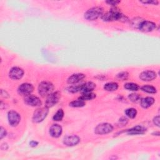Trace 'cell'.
<instances>
[{"instance_id":"cell-1","label":"cell","mask_w":160,"mask_h":160,"mask_svg":"<svg viewBox=\"0 0 160 160\" xmlns=\"http://www.w3.org/2000/svg\"><path fill=\"white\" fill-rule=\"evenodd\" d=\"M124 16L119 11V9L117 8H112L110 9L108 12L102 14L101 16L102 19L105 21H118L122 19Z\"/></svg>"},{"instance_id":"cell-2","label":"cell","mask_w":160,"mask_h":160,"mask_svg":"<svg viewBox=\"0 0 160 160\" xmlns=\"http://www.w3.org/2000/svg\"><path fill=\"white\" fill-rule=\"evenodd\" d=\"M103 9L101 7H94L88 9L84 14V18L89 21H94L102 16Z\"/></svg>"},{"instance_id":"cell-3","label":"cell","mask_w":160,"mask_h":160,"mask_svg":"<svg viewBox=\"0 0 160 160\" xmlns=\"http://www.w3.org/2000/svg\"><path fill=\"white\" fill-rule=\"evenodd\" d=\"M54 89V86L52 84L48 81H42L41 82L38 88L39 93L42 97L49 96L52 93Z\"/></svg>"},{"instance_id":"cell-4","label":"cell","mask_w":160,"mask_h":160,"mask_svg":"<svg viewBox=\"0 0 160 160\" xmlns=\"http://www.w3.org/2000/svg\"><path fill=\"white\" fill-rule=\"evenodd\" d=\"M48 113V108L46 106L44 108L37 109L33 114V116H32L33 121L35 122H40L42 121L47 116Z\"/></svg>"},{"instance_id":"cell-5","label":"cell","mask_w":160,"mask_h":160,"mask_svg":"<svg viewBox=\"0 0 160 160\" xmlns=\"http://www.w3.org/2000/svg\"><path fill=\"white\" fill-rule=\"evenodd\" d=\"M60 96H61V94L58 91L55 92H52L49 96H48V98L45 102V106L47 107L48 108L52 107L59 101Z\"/></svg>"},{"instance_id":"cell-6","label":"cell","mask_w":160,"mask_h":160,"mask_svg":"<svg viewBox=\"0 0 160 160\" xmlns=\"http://www.w3.org/2000/svg\"><path fill=\"white\" fill-rule=\"evenodd\" d=\"M112 130L113 127L111 124L102 123L96 127L94 132L97 134H105L111 132Z\"/></svg>"},{"instance_id":"cell-7","label":"cell","mask_w":160,"mask_h":160,"mask_svg":"<svg viewBox=\"0 0 160 160\" xmlns=\"http://www.w3.org/2000/svg\"><path fill=\"white\" fill-rule=\"evenodd\" d=\"M8 118L9 124L11 126H16L21 120L20 115L14 111H10L8 114Z\"/></svg>"},{"instance_id":"cell-8","label":"cell","mask_w":160,"mask_h":160,"mask_svg":"<svg viewBox=\"0 0 160 160\" xmlns=\"http://www.w3.org/2000/svg\"><path fill=\"white\" fill-rule=\"evenodd\" d=\"M156 27V25L154 22L151 21H143L139 24V29L140 31L142 32H151L154 29H155Z\"/></svg>"},{"instance_id":"cell-9","label":"cell","mask_w":160,"mask_h":160,"mask_svg":"<svg viewBox=\"0 0 160 160\" xmlns=\"http://www.w3.org/2000/svg\"><path fill=\"white\" fill-rule=\"evenodd\" d=\"M24 102L31 106H39L41 105V101L39 98L30 94L25 98Z\"/></svg>"},{"instance_id":"cell-10","label":"cell","mask_w":160,"mask_h":160,"mask_svg":"<svg viewBox=\"0 0 160 160\" xmlns=\"http://www.w3.org/2000/svg\"><path fill=\"white\" fill-rule=\"evenodd\" d=\"M34 88L32 84L29 83H23L18 88V92L22 95H29L33 91Z\"/></svg>"},{"instance_id":"cell-11","label":"cell","mask_w":160,"mask_h":160,"mask_svg":"<svg viewBox=\"0 0 160 160\" xmlns=\"http://www.w3.org/2000/svg\"><path fill=\"white\" fill-rule=\"evenodd\" d=\"M9 77L13 79H19L24 74L23 70L18 67H13L9 71Z\"/></svg>"},{"instance_id":"cell-12","label":"cell","mask_w":160,"mask_h":160,"mask_svg":"<svg viewBox=\"0 0 160 160\" xmlns=\"http://www.w3.org/2000/svg\"><path fill=\"white\" fill-rule=\"evenodd\" d=\"M139 78L142 81H152L156 78V73L153 71H150V70L144 71L140 74Z\"/></svg>"},{"instance_id":"cell-13","label":"cell","mask_w":160,"mask_h":160,"mask_svg":"<svg viewBox=\"0 0 160 160\" xmlns=\"http://www.w3.org/2000/svg\"><path fill=\"white\" fill-rule=\"evenodd\" d=\"M79 141H80V139L78 136L76 135H71V136H68L65 137L63 140V142L66 146H72L78 144Z\"/></svg>"},{"instance_id":"cell-14","label":"cell","mask_w":160,"mask_h":160,"mask_svg":"<svg viewBox=\"0 0 160 160\" xmlns=\"http://www.w3.org/2000/svg\"><path fill=\"white\" fill-rule=\"evenodd\" d=\"M62 133V128L58 124H53L49 128V134L54 138H58Z\"/></svg>"},{"instance_id":"cell-15","label":"cell","mask_w":160,"mask_h":160,"mask_svg":"<svg viewBox=\"0 0 160 160\" xmlns=\"http://www.w3.org/2000/svg\"><path fill=\"white\" fill-rule=\"evenodd\" d=\"M85 78V75L82 73H76L72 74L68 79V82L69 84H75L82 81Z\"/></svg>"},{"instance_id":"cell-16","label":"cell","mask_w":160,"mask_h":160,"mask_svg":"<svg viewBox=\"0 0 160 160\" xmlns=\"http://www.w3.org/2000/svg\"><path fill=\"white\" fill-rule=\"evenodd\" d=\"M96 87V84L92 82H87L84 84H81V91L83 93L91 92Z\"/></svg>"},{"instance_id":"cell-17","label":"cell","mask_w":160,"mask_h":160,"mask_svg":"<svg viewBox=\"0 0 160 160\" xmlns=\"http://www.w3.org/2000/svg\"><path fill=\"white\" fill-rule=\"evenodd\" d=\"M146 131V129L141 126H136L128 130L129 134H143Z\"/></svg>"},{"instance_id":"cell-18","label":"cell","mask_w":160,"mask_h":160,"mask_svg":"<svg viewBox=\"0 0 160 160\" xmlns=\"http://www.w3.org/2000/svg\"><path fill=\"white\" fill-rule=\"evenodd\" d=\"M154 102V99L152 97H146L141 101V105L143 108H148L152 106Z\"/></svg>"},{"instance_id":"cell-19","label":"cell","mask_w":160,"mask_h":160,"mask_svg":"<svg viewBox=\"0 0 160 160\" xmlns=\"http://www.w3.org/2000/svg\"><path fill=\"white\" fill-rule=\"evenodd\" d=\"M104 88L105 90H106L108 91H116L118 89V84L114 82H108L104 85Z\"/></svg>"},{"instance_id":"cell-20","label":"cell","mask_w":160,"mask_h":160,"mask_svg":"<svg viewBox=\"0 0 160 160\" xmlns=\"http://www.w3.org/2000/svg\"><path fill=\"white\" fill-rule=\"evenodd\" d=\"M124 88H125V89L129 90V91H136L139 89V85L136 83H133V82L126 83L124 85Z\"/></svg>"},{"instance_id":"cell-21","label":"cell","mask_w":160,"mask_h":160,"mask_svg":"<svg viewBox=\"0 0 160 160\" xmlns=\"http://www.w3.org/2000/svg\"><path fill=\"white\" fill-rule=\"evenodd\" d=\"M141 89L144 92H146L148 93H151V94L156 93L157 91L155 87L150 85H144L141 88Z\"/></svg>"},{"instance_id":"cell-22","label":"cell","mask_w":160,"mask_h":160,"mask_svg":"<svg viewBox=\"0 0 160 160\" xmlns=\"http://www.w3.org/2000/svg\"><path fill=\"white\" fill-rule=\"evenodd\" d=\"M95 98H96V94L91 92L83 93L82 95L79 97V99L82 101H85V100H91Z\"/></svg>"},{"instance_id":"cell-23","label":"cell","mask_w":160,"mask_h":160,"mask_svg":"<svg viewBox=\"0 0 160 160\" xmlns=\"http://www.w3.org/2000/svg\"><path fill=\"white\" fill-rule=\"evenodd\" d=\"M85 105V102L84 101H82L81 99H78L75 101H72L69 103V106L74 108H79V107H82Z\"/></svg>"},{"instance_id":"cell-24","label":"cell","mask_w":160,"mask_h":160,"mask_svg":"<svg viewBox=\"0 0 160 160\" xmlns=\"http://www.w3.org/2000/svg\"><path fill=\"white\" fill-rule=\"evenodd\" d=\"M63 116H64V111L62 109H60L55 113V114L53 116L52 119L54 121H59L62 120V119L63 118Z\"/></svg>"},{"instance_id":"cell-25","label":"cell","mask_w":160,"mask_h":160,"mask_svg":"<svg viewBox=\"0 0 160 160\" xmlns=\"http://www.w3.org/2000/svg\"><path fill=\"white\" fill-rule=\"evenodd\" d=\"M126 116L130 118H134L137 114V111L134 108H128L125 111Z\"/></svg>"},{"instance_id":"cell-26","label":"cell","mask_w":160,"mask_h":160,"mask_svg":"<svg viewBox=\"0 0 160 160\" xmlns=\"http://www.w3.org/2000/svg\"><path fill=\"white\" fill-rule=\"evenodd\" d=\"M81 85H74V86H71L70 87H69L68 88V91L70 92H77L79 91H81Z\"/></svg>"},{"instance_id":"cell-27","label":"cell","mask_w":160,"mask_h":160,"mask_svg":"<svg viewBox=\"0 0 160 160\" xmlns=\"http://www.w3.org/2000/svg\"><path fill=\"white\" fill-rule=\"evenodd\" d=\"M129 99L132 102H137L140 99V96L138 94L132 93L129 95Z\"/></svg>"},{"instance_id":"cell-28","label":"cell","mask_w":160,"mask_h":160,"mask_svg":"<svg viewBox=\"0 0 160 160\" xmlns=\"http://www.w3.org/2000/svg\"><path fill=\"white\" fill-rule=\"evenodd\" d=\"M129 76V74L127 72H121L120 73H119L118 75H117V78L119 79H121V80H124V79H126L128 78Z\"/></svg>"},{"instance_id":"cell-29","label":"cell","mask_w":160,"mask_h":160,"mask_svg":"<svg viewBox=\"0 0 160 160\" xmlns=\"http://www.w3.org/2000/svg\"><path fill=\"white\" fill-rule=\"evenodd\" d=\"M159 116H156L154 119H153V122L155 125H156L157 126H159Z\"/></svg>"},{"instance_id":"cell-30","label":"cell","mask_w":160,"mask_h":160,"mask_svg":"<svg viewBox=\"0 0 160 160\" xmlns=\"http://www.w3.org/2000/svg\"><path fill=\"white\" fill-rule=\"evenodd\" d=\"M6 135V131L4 128L2 127H1V132H0V137L1 139H2L3 137H4Z\"/></svg>"},{"instance_id":"cell-31","label":"cell","mask_w":160,"mask_h":160,"mask_svg":"<svg viewBox=\"0 0 160 160\" xmlns=\"http://www.w3.org/2000/svg\"><path fill=\"white\" fill-rule=\"evenodd\" d=\"M120 2L119 1H107L106 3L111 5H117Z\"/></svg>"},{"instance_id":"cell-32","label":"cell","mask_w":160,"mask_h":160,"mask_svg":"<svg viewBox=\"0 0 160 160\" xmlns=\"http://www.w3.org/2000/svg\"><path fill=\"white\" fill-rule=\"evenodd\" d=\"M38 142H36V141H31V142L29 143L30 146H32V147H35V146H36L38 145Z\"/></svg>"}]
</instances>
